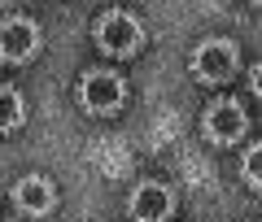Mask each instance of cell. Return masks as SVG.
I'll list each match as a JSON object with an SVG mask.
<instances>
[{
    "label": "cell",
    "mask_w": 262,
    "mask_h": 222,
    "mask_svg": "<svg viewBox=\"0 0 262 222\" xmlns=\"http://www.w3.org/2000/svg\"><path fill=\"white\" fill-rule=\"evenodd\" d=\"M253 92H258V96H262V61H258V65H253Z\"/></svg>",
    "instance_id": "obj_10"
},
{
    "label": "cell",
    "mask_w": 262,
    "mask_h": 222,
    "mask_svg": "<svg viewBox=\"0 0 262 222\" xmlns=\"http://www.w3.org/2000/svg\"><path fill=\"white\" fill-rule=\"evenodd\" d=\"M253 5H262V0H253Z\"/></svg>",
    "instance_id": "obj_11"
},
{
    "label": "cell",
    "mask_w": 262,
    "mask_h": 222,
    "mask_svg": "<svg viewBox=\"0 0 262 222\" xmlns=\"http://www.w3.org/2000/svg\"><path fill=\"white\" fill-rule=\"evenodd\" d=\"M13 201H18L22 213H48L53 201H57V192H53V183H48L44 175H27L18 187H13Z\"/></svg>",
    "instance_id": "obj_7"
},
{
    "label": "cell",
    "mask_w": 262,
    "mask_h": 222,
    "mask_svg": "<svg viewBox=\"0 0 262 222\" xmlns=\"http://www.w3.org/2000/svg\"><path fill=\"white\" fill-rule=\"evenodd\" d=\"M96 44H101L105 53H114V57H131L144 44V27L131 18V13L114 9V13H105V18L96 22Z\"/></svg>",
    "instance_id": "obj_1"
},
{
    "label": "cell",
    "mask_w": 262,
    "mask_h": 222,
    "mask_svg": "<svg viewBox=\"0 0 262 222\" xmlns=\"http://www.w3.org/2000/svg\"><path fill=\"white\" fill-rule=\"evenodd\" d=\"M22 118H27V109H22V96L13 92V87H0V131L22 127Z\"/></svg>",
    "instance_id": "obj_8"
},
{
    "label": "cell",
    "mask_w": 262,
    "mask_h": 222,
    "mask_svg": "<svg viewBox=\"0 0 262 222\" xmlns=\"http://www.w3.org/2000/svg\"><path fill=\"white\" fill-rule=\"evenodd\" d=\"M170 192L162 183H140L131 192V218L136 222H166L170 218Z\"/></svg>",
    "instance_id": "obj_6"
},
{
    "label": "cell",
    "mask_w": 262,
    "mask_h": 222,
    "mask_svg": "<svg viewBox=\"0 0 262 222\" xmlns=\"http://www.w3.org/2000/svg\"><path fill=\"white\" fill-rule=\"evenodd\" d=\"M39 48V27L27 18H5L0 22V61H31Z\"/></svg>",
    "instance_id": "obj_4"
},
{
    "label": "cell",
    "mask_w": 262,
    "mask_h": 222,
    "mask_svg": "<svg viewBox=\"0 0 262 222\" xmlns=\"http://www.w3.org/2000/svg\"><path fill=\"white\" fill-rule=\"evenodd\" d=\"M245 183H249L253 192H262V144H253L249 153H245Z\"/></svg>",
    "instance_id": "obj_9"
},
{
    "label": "cell",
    "mask_w": 262,
    "mask_h": 222,
    "mask_svg": "<svg viewBox=\"0 0 262 222\" xmlns=\"http://www.w3.org/2000/svg\"><path fill=\"white\" fill-rule=\"evenodd\" d=\"M232 70H236V44L232 39H206L192 53V74L201 83H223Z\"/></svg>",
    "instance_id": "obj_2"
},
{
    "label": "cell",
    "mask_w": 262,
    "mask_h": 222,
    "mask_svg": "<svg viewBox=\"0 0 262 222\" xmlns=\"http://www.w3.org/2000/svg\"><path fill=\"white\" fill-rule=\"evenodd\" d=\"M206 135L214 139V144H236V139L245 135V109L236 101H214L206 109Z\"/></svg>",
    "instance_id": "obj_5"
},
{
    "label": "cell",
    "mask_w": 262,
    "mask_h": 222,
    "mask_svg": "<svg viewBox=\"0 0 262 222\" xmlns=\"http://www.w3.org/2000/svg\"><path fill=\"white\" fill-rule=\"evenodd\" d=\"M79 105H83L88 113H114L122 105V79L110 70H92L79 83Z\"/></svg>",
    "instance_id": "obj_3"
}]
</instances>
